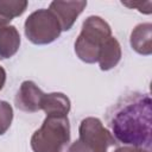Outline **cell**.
<instances>
[{
	"mask_svg": "<svg viewBox=\"0 0 152 152\" xmlns=\"http://www.w3.org/2000/svg\"><path fill=\"white\" fill-rule=\"evenodd\" d=\"M122 56L121 46L118 39L113 36H110L101 46L99 52V65L102 71H108L118 65Z\"/></svg>",
	"mask_w": 152,
	"mask_h": 152,
	"instance_id": "9c48e42d",
	"label": "cell"
},
{
	"mask_svg": "<svg viewBox=\"0 0 152 152\" xmlns=\"http://www.w3.org/2000/svg\"><path fill=\"white\" fill-rule=\"evenodd\" d=\"M43 96L44 93L33 81H24L15 95L14 102L18 109L34 113L42 109Z\"/></svg>",
	"mask_w": 152,
	"mask_h": 152,
	"instance_id": "52a82bcc",
	"label": "cell"
},
{
	"mask_svg": "<svg viewBox=\"0 0 152 152\" xmlns=\"http://www.w3.org/2000/svg\"><path fill=\"white\" fill-rule=\"evenodd\" d=\"M151 4H152L151 1H147V2H145V4H142V5H141V2H133V4H129V2H122V5H125V6H128V7H137L139 12L145 13V14H150L151 12H148L147 10H145L144 6H147V5H151Z\"/></svg>",
	"mask_w": 152,
	"mask_h": 152,
	"instance_id": "9a60e30c",
	"label": "cell"
},
{
	"mask_svg": "<svg viewBox=\"0 0 152 152\" xmlns=\"http://www.w3.org/2000/svg\"><path fill=\"white\" fill-rule=\"evenodd\" d=\"M112 36L109 24L99 15L88 17L75 40V53L84 63H96L102 44Z\"/></svg>",
	"mask_w": 152,
	"mask_h": 152,
	"instance_id": "3957f363",
	"label": "cell"
},
{
	"mask_svg": "<svg viewBox=\"0 0 152 152\" xmlns=\"http://www.w3.org/2000/svg\"><path fill=\"white\" fill-rule=\"evenodd\" d=\"M87 6V1H52L49 10L58 19L62 31H69Z\"/></svg>",
	"mask_w": 152,
	"mask_h": 152,
	"instance_id": "8992f818",
	"label": "cell"
},
{
	"mask_svg": "<svg viewBox=\"0 0 152 152\" xmlns=\"http://www.w3.org/2000/svg\"><path fill=\"white\" fill-rule=\"evenodd\" d=\"M20 46V34L15 26L8 25L0 28V58L13 57Z\"/></svg>",
	"mask_w": 152,
	"mask_h": 152,
	"instance_id": "8fae6325",
	"label": "cell"
},
{
	"mask_svg": "<svg viewBox=\"0 0 152 152\" xmlns=\"http://www.w3.org/2000/svg\"><path fill=\"white\" fill-rule=\"evenodd\" d=\"M27 5L26 0H0V28L8 26L13 18L21 15Z\"/></svg>",
	"mask_w": 152,
	"mask_h": 152,
	"instance_id": "7c38bea8",
	"label": "cell"
},
{
	"mask_svg": "<svg viewBox=\"0 0 152 152\" xmlns=\"http://www.w3.org/2000/svg\"><path fill=\"white\" fill-rule=\"evenodd\" d=\"M129 43L132 49L139 55L150 56L152 53V24H138L131 32Z\"/></svg>",
	"mask_w": 152,
	"mask_h": 152,
	"instance_id": "ba28073f",
	"label": "cell"
},
{
	"mask_svg": "<svg viewBox=\"0 0 152 152\" xmlns=\"http://www.w3.org/2000/svg\"><path fill=\"white\" fill-rule=\"evenodd\" d=\"M5 82H6V71H5V69L0 65V90L4 88Z\"/></svg>",
	"mask_w": 152,
	"mask_h": 152,
	"instance_id": "2e32d148",
	"label": "cell"
},
{
	"mask_svg": "<svg viewBox=\"0 0 152 152\" xmlns=\"http://www.w3.org/2000/svg\"><path fill=\"white\" fill-rule=\"evenodd\" d=\"M33 152H65L70 142L68 116L46 115L42 126L31 137Z\"/></svg>",
	"mask_w": 152,
	"mask_h": 152,
	"instance_id": "7a4b0ae2",
	"label": "cell"
},
{
	"mask_svg": "<svg viewBox=\"0 0 152 152\" xmlns=\"http://www.w3.org/2000/svg\"><path fill=\"white\" fill-rule=\"evenodd\" d=\"M114 152H151V150H147V148H144V147H137V146L125 145V146L118 147Z\"/></svg>",
	"mask_w": 152,
	"mask_h": 152,
	"instance_id": "5bb4252c",
	"label": "cell"
},
{
	"mask_svg": "<svg viewBox=\"0 0 152 152\" xmlns=\"http://www.w3.org/2000/svg\"><path fill=\"white\" fill-rule=\"evenodd\" d=\"M70 108H71L70 100L63 93H49V94H44L43 96L42 110H44L46 115L68 116Z\"/></svg>",
	"mask_w": 152,
	"mask_h": 152,
	"instance_id": "30bf717a",
	"label": "cell"
},
{
	"mask_svg": "<svg viewBox=\"0 0 152 152\" xmlns=\"http://www.w3.org/2000/svg\"><path fill=\"white\" fill-rule=\"evenodd\" d=\"M107 122L119 142L151 150L152 100L148 94L132 93L121 97L109 109Z\"/></svg>",
	"mask_w": 152,
	"mask_h": 152,
	"instance_id": "6da1fadb",
	"label": "cell"
},
{
	"mask_svg": "<svg viewBox=\"0 0 152 152\" xmlns=\"http://www.w3.org/2000/svg\"><path fill=\"white\" fill-rule=\"evenodd\" d=\"M13 120V108L7 101H0V135L5 134Z\"/></svg>",
	"mask_w": 152,
	"mask_h": 152,
	"instance_id": "4fadbf2b",
	"label": "cell"
},
{
	"mask_svg": "<svg viewBox=\"0 0 152 152\" xmlns=\"http://www.w3.org/2000/svg\"><path fill=\"white\" fill-rule=\"evenodd\" d=\"M24 32L26 38L36 45H46L55 42L62 32L61 24L55 14L46 8L32 12L25 20Z\"/></svg>",
	"mask_w": 152,
	"mask_h": 152,
	"instance_id": "5b68a950",
	"label": "cell"
},
{
	"mask_svg": "<svg viewBox=\"0 0 152 152\" xmlns=\"http://www.w3.org/2000/svg\"><path fill=\"white\" fill-rule=\"evenodd\" d=\"M116 144L112 132L99 118L88 116L81 121L78 139L69 146L68 152H109Z\"/></svg>",
	"mask_w": 152,
	"mask_h": 152,
	"instance_id": "277c9868",
	"label": "cell"
}]
</instances>
